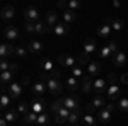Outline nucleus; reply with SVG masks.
Returning a JSON list of instances; mask_svg holds the SVG:
<instances>
[{"label":"nucleus","instance_id":"f257e3e1","mask_svg":"<svg viewBox=\"0 0 128 126\" xmlns=\"http://www.w3.org/2000/svg\"><path fill=\"white\" fill-rule=\"evenodd\" d=\"M41 80L46 82V87H48V92L51 96H60L63 92V82H60V78H55L51 77V73H44L41 72Z\"/></svg>","mask_w":128,"mask_h":126},{"label":"nucleus","instance_id":"f03ea898","mask_svg":"<svg viewBox=\"0 0 128 126\" xmlns=\"http://www.w3.org/2000/svg\"><path fill=\"white\" fill-rule=\"evenodd\" d=\"M60 99H62V104H63V107H67L70 113H80V99H79V96L70 94V96L60 97Z\"/></svg>","mask_w":128,"mask_h":126},{"label":"nucleus","instance_id":"7ed1b4c3","mask_svg":"<svg viewBox=\"0 0 128 126\" xmlns=\"http://www.w3.org/2000/svg\"><path fill=\"white\" fill-rule=\"evenodd\" d=\"M29 107H31V111H32L34 114H43V113L48 111V106H46V102H44L43 97H32Z\"/></svg>","mask_w":128,"mask_h":126},{"label":"nucleus","instance_id":"20e7f679","mask_svg":"<svg viewBox=\"0 0 128 126\" xmlns=\"http://www.w3.org/2000/svg\"><path fill=\"white\" fill-rule=\"evenodd\" d=\"M58 63L63 68H74V67H77L79 58H75L74 55H60L58 56Z\"/></svg>","mask_w":128,"mask_h":126},{"label":"nucleus","instance_id":"39448f33","mask_svg":"<svg viewBox=\"0 0 128 126\" xmlns=\"http://www.w3.org/2000/svg\"><path fill=\"white\" fill-rule=\"evenodd\" d=\"M2 32H4V38L7 39V41H10V43H12V41H17V39L20 38L19 29H17L16 26H10V24H9V26H5Z\"/></svg>","mask_w":128,"mask_h":126},{"label":"nucleus","instance_id":"423d86ee","mask_svg":"<svg viewBox=\"0 0 128 126\" xmlns=\"http://www.w3.org/2000/svg\"><path fill=\"white\" fill-rule=\"evenodd\" d=\"M22 92H24V84L22 82H12L9 85V94L12 99H19L20 96H22Z\"/></svg>","mask_w":128,"mask_h":126},{"label":"nucleus","instance_id":"0eeeda50","mask_svg":"<svg viewBox=\"0 0 128 126\" xmlns=\"http://www.w3.org/2000/svg\"><path fill=\"white\" fill-rule=\"evenodd\" d=\"M108 82L104 80V78H96L94 80V85H92V92L96 94V96H102V94H106V90H108Z\"/></svg>","mask_w":128,"mask_h":126},{"label":"nucleus","instance_id":"6e6552de","mask_svg":"<svg viewBox=\"0 0 128 126\" xmlns=\"http://www.w3.org/2000/svg\"><path fill=\"white\" fill-rule=\"evenodd\" d=\"M55 116V123L56 125H63V123H68V116H70V111L67 109V107H60L58 111L53 114Z\"/></svg>","mask_w":128,"mask_h":126},{"label":"nucleus","instance_id":"1a4fd4ad","mask_svg":"<svg viewBox=\"0 0 128 126\" xmlns=\"http://www.w3.org/2000/svg\"><path fill=\"white\" fill-rule=\"evenodd\" d=\"M24 19L26 22H40V12L36 7H26L24 9Z\"/></svg>","mask_w":128,"mask_h":126},{"label":"nucleus","instance_id":"9d476101","mask_svg":"<svg viewBox=\"0 0 128 126\" xmlns=\"http://www.w3.org/2000/svg\"><path fill=\"white\" fill-rule=\"evenodd\" d=\"M28 49H29L31 55H41L44 49V44H43V41H38V39H29Z\"/></svg>","mask_w":128,"mask_h":126},{"label":"nucleus","instance_id":"9b49d317","mask_svg":"<svg viewBox=\"0 0 128 126\" xmlns=\"http://www.w3.org/2000/svg\"><path fill=\"white\" fill-rule=\"evenodd\" d=\"M0 56H2V60L16 56V48L12 46V43H2V46H0Z\"/></svg>","mask_w":128,"mask_h":126},{"label":"nucleus","instance_id":"f8f14e48","mask_svg":"<svg viewBox=\"0 0 128 126\" xmlns=\"http://www.w3.org/2000/svg\"><path fill=\"white\" fill-rule=\"evenodd\" d=\"M31 90H32V96H34V97H43V96H46V92H48L46 82H34Z\"/></svg>","mask_w":128,"mask_h":126},{"label":"nucleus","instance_id":"ddd939ff","mask_svg":"<svg viewBox=\"0 0 128 126\" xmlns=\"http://www.w3.org/2000/svg\"><path fill=\"white\" fill-rule=\"evenodd\" d=\"M92 85H94V77H90V75H84V78L80 80V89H82V92L84 94H90L92 92Z\"/></svg>","mask_w":128,"mask_h":126},{"label":"nucleus","instance_id":"4468645a","mask_svg":"<svg viewBox=\"0 0 128 126\" xmlns=\"http://www.w3.org/2000/svg\"><path fill=\"white\" fill-rule=\"evenodd\" d=\"M121 92H120V87L116 84H109L108 90H106V97H108L109 101H120L121 99Z\"/></svg>","mask_w":128,"mask_h":126},{"label":"nucleus","instance_id":"2eb2a0df","mask_svg":"<svg viewBox=\"0 0 128 126\" xmlns=\"http://www.w3.org/2000/svg\"><path fill=\"white\" fill-rule=\"evenodd\" d=\"M51 31H53V34H55L56 38H63V36H67V34H68L70 27H68V24H65V22H58V24H56Z\"/></svg>","mask_w":128,"mask_h":126},{"label":"nucleus","instance_id":"dca6fc26","mask_svg":"<svg viewBox=\"0 0 128 126\" xmlns=\"http://www.w3.org/2000/svg\"><path fill=\"white\" fill-rule=\"evenodd\" d=\"M44 22H46V26H48L50 29H53V27L58 24V14L53 12V10L46 12V14H44Z\"/></svg>","mask_w":128,"mask_h":126},{"label":"nucleus","instance_id":"f3484780","mask_svg":"<svg viewBox=\"0 0 128 126\" xmlns=\"http://www.w3.org/2000/svg\"><path fill=\"white\" fill-rule=\"evenodd\" d=\"M111 116H113V113L109 111L108 107H102V109H99V113H98V121L102 123V125H108L111 121Z\"/></svg>","mask_w":128,"mask_h":126},{"label":"nucleus","instance_id":"a211bd4d","mask_svg":"<svg viewBox=\"0 0 128 126\" xmlns=\"http://www.w3.org/2000/svg\"><path fill=\"white\" fill-rule=\"evenodd\" d=\"M65 89L67 90H70V92H75V90H79V87H80V80H77L75 77H72L70 75L68 78H65Z\"/></svg>","mask_w":128,"mask_h":126},{"label":"nucleus","instance_id":"6ab92c4d","mask_svg":"<svg viewBox=\"0 0 128 126\" xmlns=\"http://www.w3.org/2000/svg\"><path fill=\"white\" fill-rule=\"evenodd\" d=\"M101 72H102V67L98 61H90L87 65V75H90V77H98Z\"/></svg>","mask_w":128,"mask_h":126},{"label":"nucleus","instance_id":"aec40b11","mask_svg":"<svg viewBox=\"0 0 128 126\" xmlns=\"http://www.w3.org/2000/svg\"><path fill=\"white\" fill-rule=\"evenodd\" d=\"M125 63H126V55H125L123 51H118L116 55H113V65L116 68L125 67Z\"/></svg>","mask_w":128,"mask_h":126},{"label":"nucleus","instance_id":"412c9836","mask_svg":"<svg viewBox=\"0 0 128 126\" xmlns=\"http://www.w3.org/2000/svg\"><path fill=\"white\" fill-rule=\"evenodd\" d=\"M62 19L65 24H74L75 20H77V12H74V10H63L62 12Z\"/></svg>","mask_w":128,"mask_h":126},{"label":"nucleus","instance_id":"4be33fe9","mask_svg":"<svg viewBox=\"0 0 128 126\" xmlns=\"http://www.w3.org/2000/svg\"><path fill=\"white\" fill-rule=\"evenodd\" d=\"M111 26L109 24H102V26H99L98 27V36L101 39H109L111 38Z\"/></svg>","mask_w":128,"mask_h":126},{"label":"nucleus","instance_id":"5701e85b","mask_svg":"<svg viewBox=\"0 0 128 126\" xmlns=\"http://www.w3.org/2000/svg\"><path fill=\"white\" fill-rule=\"evenodd\" d=\"M4 119L7 121V123H17V119H19V113H17V109H9V111H5L4 113Z\"/></svg>","mask_w":128,"mask_h":126},{"label":"nucleus","instance_id":"b1692460","mask_svg":"<svg viewBox=\"0 0 128 126\" xmlns=\"http://www.w3.org/2000/svg\"><path fill=\"white\" fill-rule=\"evenodd\" d=\"M94 51H96V41L92 38L86 39V43H84V55H86V56H90Z\"/></svg>","mask_w":128,"mask_h":126},{"label":"nucleus","instance_id":"393cba45","mask_svg":"<svg viewBox=\"0 0 128 126\" xmlns=\"http://www.w3.org/2000/svg\"><path fill=\"white\" fill-rule=\"evenodd\" d=\"M14 15H16V9H14L12 5H5V7L2 9V12H0V17L4 20H10Z\"/></svg>","mask_w":128,"mask_h":126},{"label":"nucleus","instance_id":"a878e982","mask_svg":"<svg viewBox=\"0 0 128 126\" xmlns=\"http://www.w3.org/2000/svg\"><path fill=\"white\" fill-rule=\"evenodd\" d=\"M90 106L94 107V109H102V107H106V97L104 96H94L92 97V102H90Z\"/></svg>","mask_w":128,"mask_h":126},{"label":"nucleus","instance_id":"bb28decb","mask_svg":"<svg viewBox=\"0 0 128 126\" xmlns=\"http://www.w3.org/2000/svg\"><path fill=\"white\" fill-rule=\"evenodd\" d=\"M10 101H12V97L9 94H5V92H2V97H0V109H2V113L10 109Z\"/></svg>","mask_w":128,"mask_h":126},{"label":"nucleus","instance_id":"cd10ccee","mask_svg":"<svg viewBox=\"0 0 128 126\" xmlns=\"http://www.w3.org/2000/svg\"><path fill=\"white\" fill-rule=\"evenodd\" d=\"M40 68L44 72V73H53L55 72V67H53V61L48 58H44V60H41L40 61Z\"/></svg>","mask_w":128,"mask_h":126},{"label":"nucleus","instance_id":"c85d7f7f","mask_svg":"<svg viewBox=\"0 0 128 126\" xmlns=\"http://www.w3.org/2000/svg\"><path fill=\"white\" fill-rule=\"evenodd\" d=\"M51 125V116H50V111L38 114V126H50Z\"/></svg>","mask_w":128,"mask_h":126},{"label":"nucleus","instance_id":"c756f323","mask_svg":"<svg viewBox=\"0 0 128 126\" xmlns=\"http://www.w3.org/2000/svg\"><path fill=\"white\" fill-rule=\"evenodd\" d=\"M106 24H109L113 31H121L125 27V22L121 19H106Z\"/></svg>","mask_w":128,"mask_h":126},{"label":"nucleus","instance_id":"7c9ffc66","mask_svg":"<svg viewBox=\"0 0 128 126\" xmlns=\"http://www.w3.org/2000/svg\"><path fill=\"white\" fill-rule=\"evenodd\" d=\"M98 125V118L92 116V113H86V116L82 118V126H96Z\"/></svg>","mask_w":128,"mask_h":126},{"label":"nucleus","instance_id":"2f4dec72","mask_svg":"<svg viewBox=\"0 0 128 126\" xmlns=\"http://www.w3.org/2000/svg\"><path fill=\"white\" fill-rule=\"evenodd\" d=\"M22 119H24V125H38V114H34L32 111L26 113Z\"/></svg>","mask_w":128,"mask_h":126},{"label":"nucleus","instance_id":"473e14b6","mask_svg":"<svg viewBox=\"0 0 128 126\" xmlns=\"http://www.w3.org/2000/svg\"><path fill=\"white\" fill-rule=\"evenodd\" d=\"M48 31H50V27L46 26V22H44V20H40V22H36V34L43 36V34H46Z\"/></svg>","mask_w":128,"mask_h":126},{"label":"nucleus","instance_id":"72a5a7b5","mask_svg":"<svg viewBox=\"0 0 128 126\" xmlns=\"http://www.w3.org/2000/svg\"><path fill=\"white\" fill-rule=\"evenodd\" d=\"M70 72H72V77H75L77 80H82L84 78V70L80 68V65H77V67H74V68H70Z\"/></svg>","mask_w":128,"mask_h":126},{"label":"nucleus","instance_id":"f704fd0d","mask_svg":"<svg viewBox=\"0 0 128 126\" xmlns=\"http://www.w3.org/2000/svg\"><path fill=\"white\" fill-rule=\"evenodd\" d=\"M116 107L123 113H128V97H121L118 101V104H116Z\"/></svg>","mask_w":128,"mask_h":126},{"label":"nucleus","instance_id":"c9c22d12","mask_svg":"<svg viewBox=\"0 0 128 126\" xmlns=\"http://www.w3.org/2000/svg\"><path fill=\"white\" fill-rule=\"evenodd\" d=\"M12 77H14V72H2V75H0V82L2 84H9L12 82Z\"/></svg>","mask_w":128,"mask_h":126},{"label":"nucleus","instance_id":"e433bc0d","mask_svg":"<svg viewBox=\"0 0 128 126\" xmlns=\"http://www.w3.org/2000/svg\"><path fill=\"white\" fill-rule=\"evenodd\" d=\"M28 53H29V49H28V46H17V48H16V56H20V58H26V56H28Z\"/></svg>","mask_w":128,"mask_h":126},{"label":"nucleus","instance_id":"4c0bfd02","mask_svg":"<svg viewBox=\"0 0 128 126\" xmlns=\"http://www.w3.org/2000/svg\"><path fill=\"white\" fill-rule=\"evenodd\" d=\"M80 7H82V2H80V0H68V7H67L68 10H74V12H75V10L80 9Z\"/></svg>","mask_w":128,"mask_h":126},{"label":"nucleus","instance_id":"58836bf2","mask_svg":"<svg viewBox=\"0 0 128 126\" xmlns=\"http://www.w3.org/2000/svg\"><path fill=\"white\" fill-rule=\"evenodd\" d=\"M79 118H80V113H70L68 116V125L70 126H75L79 123Z\"/></svg>","mask_w":128,"mask_h":126},{"label":"nucleus","instance_id":"ea45409f","mask_svg":"<svg viewBox=\"0 0 128 126\" xmlns=\"http://www.w3.org/2000/svg\"><path fill=\"white\" fill-rule=\"evenodd\" d=\"M24 31H26L28 34H36V22H26Z\"/></svg>","mask_w":128,"mask_h":126},{"label":"nucleus","instance_id":"a19ab883","mask_svg":"<svg viewBox=\"0 0 128 126\" xmlns=\"http://www.w3.org/2000/svg\"><path fill=\"white\" fill-rule=\"evenodd\" d=\"M99 56H101V58H109V56H113V53H111L109 46H104V48L99 49Z\"/></svg>","mask_w":128,"mask_h":126},{"label":"nucleus","instance_id":"79ce46f5","mask_svg":"<svg viewBox=\"0 0 128 126\" xmlns=\"http://www.w3.org/2000/svg\"><path fill=\"white\" fill-rule=\"evenodd\" d=\"M29 111H31V107L28 106L26 102H19V106H17V113H20V114L24 116V114H26V113H29Z\"/></svg>","mask_w":128,"mask_h":126},{"label":"nucleus","instance_id":"37998d69","mask_svg":"<svg viewBox=\"0 0 128 126\" xmlns=\"http://www.w3.org/2000/svg\"><path fill=\"white\" fill-rule=\"evenodd\" d=\"M10 65H12V63H10L9 60H2V61H0V70H2V72H9Z\"/></svg>","mask_w":128,"mask_h":126},{"label":"nucleus","instance_id":"c03bdc74","mask_svg":"<svg viewBox=\"0 0 128 126\" xmlns=\"http://www.w3.org/2000/svg\"><path fill=\"white\" fill-rule=\"evenodd\" d=\"M62 106H63V104H62V99H56L55 102H51V113L55 114V113H56V111H58Z\"/></svg>","mask_w":128,"mask_h":126},{"label":"nucleus","instance_id":"a18cd8bd","mask_svg":"<svg viewBox=\"0 0 128 126\" xmlns=\"http://www.w3.org/2000/svg\"><path fill=\"white\" fill-rule=\"evenodd\" d=\"M109 49H111V53H113V55H116V53H118V44H116V41H109Z\"/></svg>","mask_w":128,"mask_h":126},{"label":"nucleus","instance_id":"49530a36","mask_svg":"<svg viewBox=\"0 0 128 126\" xmlns=\"http://www.w3.org/2000/svg\"><path fill=\"white\" fill-rule=\"evenodd\" d=\"M116 80H118V77H116L114 73H109V75H108V82H109V84H114Z\"/></svg>","mask_w":128,"mask_h":126},{"label":"nucleus","instance_id":"de8ad7c7","mask_svg":"<svg viewBox=\"0 0 128 126\" xmlns=\"http://www.w3.org/2000/svg\"><path fill=\"white\" fill-rule=\"evenodd\" d=\"M17 70H19V65H16V63H12V65H10V72H14V73H16Z\"/></svg>","mask_w":128,"mask_h":126},{"label":"nucleus","instance_id":"09e8293b","mask_svg":"<svg viewBox=\"0 0 128 126\" xmlns=\"http://www.w3.org/2000/svg\"><path fill=\"white\" fill-rule=\"evenodd\" d=\"M20 82H22V84H24V87H26V85H29L31 78H29V77H24V78H22V80H20Z\"/></svg>","mask_w":128,"mask_h":126},{"label":"nucleus","instance_id":"8fccbe9b","mask_svg":"<svg viewBox=\"0 0 128 126\" xmlns=\"http://www.w3.org/2000/svg\"><path fill=\"white\" fill-rule=\"evenodd\" d=\"M121 82H123V84H128V73H125V75L121 77Z\"/></svg>","mask_w":128,"mask_h":126},{"label":"nucleus","instance_id":"3c124183","mask_svg":"<svg viewBox=\"0 0 128 126\" xmlns=\"http://www.w3.org/2000/svg\"><path fill=\"white\" fill-rule=\"evenodd\" d=\"M0 126H7V121H5V119H4V118H2V119H0Z\"/></svg>","mask_w":128,"mask_h":126},{"label":"nucleus","instance_id":"603ef678","mask_svg":"<svg viewBox=\"0 0 128 126\" xmlns=\"http://www.w3.org/2000/svg\"><path fill=\"white\" fill-rule=\"evenodd\" d=\"M22 126H28V125H22Z\"/></svg>","mask_w":128,"mask_h":126},{"label":"nucleus","instance_id":"864d4df0","mask_svg":"<svg viewBox=\"0 0 128 126\" xmlns=\"http://www.w3.org/2000/svg\"><path fill=\"white\" fill-rule=\"evenodd\" d=\"M75 126H79V125H75Z\"/></svg>","mask_w":128,"mask_h":126}]
</instances>
